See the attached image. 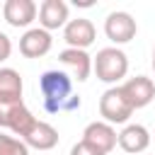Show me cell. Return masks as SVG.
<instances>
[{
  "mask_svg": "<svg viewBox=\"0 0 155 155\" xmlns=\"http://www.w3.org/2000/svg\"><path fill=\"white\" fill-rule=\"evenodd\" d=\"M116 138H119V133L107 121H92L82 131V140L90 143L92 148H97L102 155H107V153H111L116 148Z\"/></svg>",
  "mask_w": 155,
  "mask_h": 155,
  "instance_id": "cell-8",
  "label": "cell"
},
{
  "mask_svg": "<svg viewBox=\"0 0 155 155\" xmlns=\"http://www.w3.org/2000/svg\"><path fill=\"white\" fill-rule=\"evenodd\" d=\"M136 31H138L136 19H133L128 12L116 10V12H109L107 19H104V34H107V39H109L111 44H116V46L128 44V41L136 36Z\"/></svg>",
  "mask_w": 155,
  "mask_h": 155,
  "instance_id": "cell-5",
  "label": "cell"
},
{
  "mask_svg": "<svg viewBox=\"0 0 155 155\" xmlns=\"http://www.w3.org/2000/svg\"><path fill=\"white\" fill-rule=\"evenodd\" d=\"M153 70H155V48H153Z\"/></svg>",
  "mask_w": 155,
  "mask_h": 155,
  "instance_id": "cell-19",
  "label": "cell"
},
{
  "mask_svg": "<svg viewBox=\"0 0 155 155\" xmlns=\"http://www.w3.org/2000/svg\"><path fill=\"white\" fill-rule=\"evenodd\" d=\"M58 61L73 70V80L78 82H85L92 73V56L87 51H80V48H63L58 53Z\"/></svg>",
  "mask_w": 155,
  "mask_h": 155,
  "instance_id": "cell-13",
  "label": "cell"
},
{
  "mask_svg": "<svg viewBox=\"0 0 155 155\" xmlns=\"http://www.w3.org/2000/svg\"><path fill=\"white\" fill-rule=\"evenodd\" d=\"M70 155H102L97 148H92L90 143H85V140H80V143H75L73 148H70Z\"/></svg>",
  "mask_w": 155,
  "mask_h": 155,
  "instance_id": "cell-17",
  "label": "cell"
},
{
  "mask_svg": "<svg viewBox=\"0 0 155 155\" xmlns=\"http://www.w3.org/2000/svg\"><path fill=\"white\" fill-rule=\"evenodd\" d=\"M22 140H24L27 148H34V150H51V148L58 145V131H56L51 124L36 119V124L29 128V133H27Z\"/></svg>",
  "mask_w": 155,
  "mask_h": 155,
  "instance_id": "cell-14",
  "label": "cell"
},
{
  "mask_svg": "<svg viewBox=\"0 0 155 155\" xmlns=\"http://www.w3.org/2000/svg\"><path fill=\"white\" fill-rule=\"evenodd\" d=\"M10 56H12V41H10L7 34L0 31V63H5Z\"/></svg>",
  "mask_w": 155,
  "mask_h": 155,
  "instance_id": "cell-18",
  "label": "cell"
},
{
  "mask_svg": "<svg viewBox=\"0 0 155 155\" xmlns=\"http://www.w3.org/2000/svg\"><path fill=\"white\" fill-rule=\"evenodd\" d=\"M0 155H29V148L24 145L22 138L0 133Z\"/></svg>",
  "mask_w": 155,
  "mask_h": 155,
  "instance_id": "cell-16",
  "label": "cell"
},
{
  "mask_svg": "<svg viewBox=\"0 0 155 155\" xmlns=\"http://www.w3.org/2000/svg\"><path fill=\"white\" fill-rule=\"evenodd\" d=\"M68 24V5L63 0H44L39 5V27L46 31L63 29Z\"/></svg>",
  "mask_w": 155,
  "mask_h": 155,
  "instance_id": "cell-12",
  "label": "cell"
},
{
  "mask_svg": "<svg viewBox=\"0 0 155 155\" xmlns=\"http://www.w3.org/2000/svg\"><path fill=\"white\" fill-rule=\"evenodd\" d=\"M39 90L44 97V109L48 114L70 111L80 107V94L73 92V78L63 70H46L39 78Z\"/></svg>",
  "mask_w": 155,
  "mask_h": 155,
  "instance_id": "cell-1",
  "label": "cell"
},
{
  "mask_svg": "<svg viewBox=\"0 0 155 155\" xmlns=\"http://www.w3.org/2000/svg\"><path fill=\"white\" fill-rule=\"evenodd\" d=\"M116 143H119V148H121L124 153L138 155V153H143V150L150 145V133H148V128H145L143 124H126V126L121 128Z\"/></svg>",
  "mask_w": 155,
  "mask_h": 155,
  "instance_id": "cell-11",
  "label": "cell"
},
{
  "mask_svg": "<svg viewBox=\"0 0 155 155\" xmlns=\"http://www.w3.org/2000/svg\"><path fill=\"white\" fill-rule=\"evenodd\" d=\"M131 114H133V107L128 104V99L124 97V92H121L119 85H116V87H109V90L99 97V116H102L109 126H114V124H126Z\"/></svg>",
  "mask_w": 155,
  "mask_h": 155,
  "instance_id": "cell-4",
  "label": "cell"
},
{
  "mask_svg": "<svg viewBox=\"0 0 155 155\" xmlns=\"http://www.w3.org/2000/svg\"><path fill=\"white\" fill-rule=\"evenodd\" d=\"M22 75L15 68H0V102H22Z\"/></svg>",
  "mask_w": 155,
  "mask_h": 155,
  "instance_id": "cell-15",
  "label": "cell"
},
{
  "mask_svg": "<svg viewBox=\"0 0 155 155\" xmlns=\"http://www.w3.org/2000/svg\"><path fill=\"white\" fill-rule=\"evenodd\" d=\"M36 2L34 0H7L2 5V15H5V22L10 27H17V29H24L29 27L34 19H36Z\"/></svg>",
  "mask_w": 155,
  "mask_h": 155,
  "instance_id": "cell-10",
  "label": "cell"
},
{
  "mask_svg": "<svg viewBox=\"0 0 155 155\" xmlns=\"http://www.w3.org/2000/svg\"><path fill=\"white\" fill-rule=\"evenodd\" d=\"M119 87H121L124 97L128 99V104L133 107V111L148 107V104L155 99V82H153L150 78H145V75L128 78V80H126L124 85H119Z\"/></svg>",
  "mask_w": 155,
  "mask_h": 155,
  "instance_id": "cell-6",
  "label": "cell"
},
{
  "mask_svg": "<svg viewBox=\"0 0 155 155\" xmlns=\"http://www.w3.org/2000/svg\"><path fill=\"white\" fill-rule=\"evenodd\" d=\"M63 39L68 44V48H80L87 51V46L94 44L97 39V29L90 19L78 17V19H68V24L63 27Z\"/></svg>",
  "mask_w": 155,
  "mask_h": 155,
  "instance_id": "cell-7",
  "label": "cell"
},
{
  "mask_svg": "<svg viewBox=\"0 0 155 155\" xmlns=\"http://www.w3.org/2000/svg\"><path fill=\"white\" fill-rule=\"evenodd\" d=\"M92 70L97 80L116 87V82H121L128 73V58L119 46H107V48H99L97 56L92 58Z\"/></svg>",
  "mask_w": 155,
  "mask_h": 155,
  "instance_id": "cell-2",
  "label": "cell"
},
{
  "mask_svg": "<svg viewBox=\"0 0 155 155\" xmlns=\"http://www.w3.org/2000/svg\"><path fill=\"white\" fill-rule=\"evenodd\" d=\"M36 124V116L24 107V102H0V128H10L15 136L24 138Z\"/></svg>",
  "mask_w": 155,
  "mask_h": 155,
  "instance_id": "cell-3",
  "label": "cell"
},
{
  "mask_svg": "<svg viewBox=\"0 0 155 155\" xmlns=\"http://www.w3.org/2000/svg\"><path fill=\"white\" fill-rule=\"evenodd\" d=\"M51 46H53V36H51V31H46L41 27L27 29L19 39V53L24 58H41L51 51Z\"/></svg>",
  "mask_w": 155,
  "mask_h": 155,
  "instance_id": "cell-9",
  "label": "cell"
}]
</instances>
